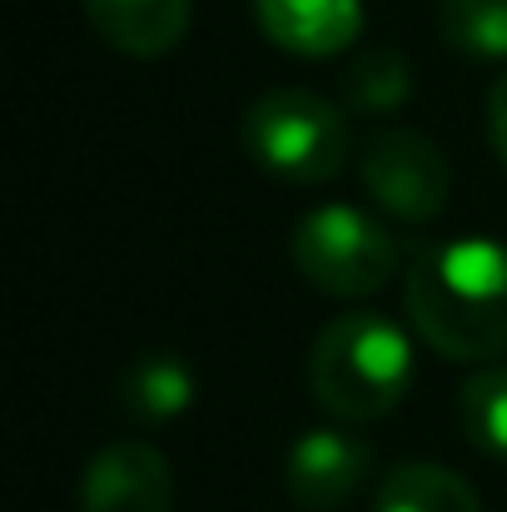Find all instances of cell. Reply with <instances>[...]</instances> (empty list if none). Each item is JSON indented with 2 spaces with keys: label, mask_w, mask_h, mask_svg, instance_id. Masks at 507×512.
<instances>
[{
  "label": "cell",
  "mask_w": 507,
  "mask_h": 512,
  "mask_svg": "<svg viewBox=\"0 0 507 512\" xmlns=\"http://www.w3.org/2000/svg\"><path fill=\"white\" fill-rule=\"evenodd\" d=\"M254 20L279 50L324 60L363 35V0H254Z\"/></svg>",
  "instance_id": "obj_8"
},
{
  "label": "cell",
  "mask_w": 507,
  "mask_h": 512,
  "mask_svg": "<svg viewBox=\"0 0 507 512\" xmlns=\"http://www.w3.org/2000/svg\"><path fill=\"white\" fill-rule=\"evenodd\" d=\"M294 269L304 274L309 289L329 294V299H363L378 294L393 274H398V244L393 234L353 209V204H319L299 219L294 239H289Z\"/></svg>",
  "instance_id": "obj_4"
},
{
  "label": "cell",
  "mask_w": 507,
  "mask_h": 512,
  "mask_svg": "<svg viewBox=\"0 0 507 512\" xmlns=\"http://www.w3.org/2000/svg\"><path fill=\"white\" fill-rule=\"evenodd\" d=\"M368 468L373 458L358 438L338 428H314L284 458V493L304 512H334L368 483Z\"/></svg>",
  "instance_id": "obj_7"
},
{
  "label": "cell",
  "mask_w": 507,
  "mask_h": 512,
  "mask_svg": "<svg viewBox=\"0 0 507 512\" xmlns=\"http://www.w3.org/2000/svg\"><path fill=\"white\" fill-rule=\"evenodd\" d=\"M408 95H413V65L393 45H368L343 70V100H348V110L388 115V110L408 105Z\"/></svg>",
  "instance_id": "obj_12"
},
{
  "label": "cell",
  "mask_w": 507,
  "mask_h": 512,
  "mask_svg": "<svg viewBox=\"0 0 507 512\" xmlns=\"http://www.w3.org/2000/svg\"><path fill=\"white\" fill-rule=\"evenodd\" d=\"M249 160L284 184H329L348 165V120L314 90H269L244 110Z\"/></svg>",
  "instance_id": "obj_3"
},
{
  "label": "cell",
  "mask_w": 507,
  "mask_h": 512,
  "mask_svg": "<svg viewBox=\"0 0 507 512\" xmlns=\"http://www.w3.org/2000/svg\"><path fill=\"white\" fill-rule=\"evenodd\" d=\"M373 512H483V503H478V493H473L453 468H438V463H398V468L383 478Z\"/></svg>",
  "instance_id": "obj_11"
},
{
  "label": "cell",
  "mask_w": 507,
  "mask_h": 512,
  "mask_svg": "<svg viewBox=\"0 0 507 512\" xmlns=\"http://www.w3.org/2000/svg\"><path fill=\"white\" fill-rule=\"evenodd\" d=\"M358 179L368 189V199L403 219V224H428L448 209V189L453 174L448 160L433 140H423L418 130H378L368 135L363 155H358Z\"/></svg>",
  "instance_id": "obj_5"
},
{
  "label": "cell",
  "mask_w": 507,
  "mask_h": 512,
  "mask_svg": "<svg viewBox=\"0 0 507 512\" xmlns=\"http://www.w3.org/2000/svg\"><path fill=\"white\" fill-rule=\"evenodd\" d=\"M403 304L428 348L483 363L507 353V244L438 239L408 264Z\"/></svg>",
  "instance_id": "obj_1"
},
{
  "label": "cell",
  "mask_w": 507,
  "mask_h": 512,
  "mask_svg": "<svg viewBox=\"0 0 507 512\" xmlns=\"http://www.w3.org/2000/svg\"><path fill=\"white\" fill-rule=\"evenodd\" d=\"M174 473L150 443H110L80 473V512H169Z\"/></svg>",
  "instance_id": "obj_6"
},
{
  "label": "cell",
  "mask_w": 507,
  "mask_h": 512,
  "mask_svg": "<svg viewBox=\"0 0 507 512\" xmlns=\"http://www.w3.org/2000/svg\"><path fill=\"white\" fill-rule=\"evenodd\" d=\"M488 135H493V150L507 165V75L488 90Z\"/></svg>",
  "instance_id": "obj_15"
},
{
  "label": "cell",
  "mask_w": 507,
  "mask_h": 512,
  "mask_svg": "<svg viewBox=\"0 0 507 512\" xmlns=\"http://www.w3.org/2000/svg\"><path fill=\"white\" fill-rule=\"evenodd\" d=\"M199 393V378L194 368L169 353V348H155V353H140L135 363H125L120 383H115V398H120V413L135 418V423H174L179 413H189Z\"/></svg>",
  "instance_id": "obj_10"
},
{
  "label": "cell",
  "mask_w": 507,
  "mask_h": 512,
  "mask_svg": "<svg viewBox=\"0 0 507 512\" xmlns=\"http://www.w3.org/2000/svg\"><path fill=\"white\" fill-rule=\"evenodd\" d=\"M458 418H463V433L473 438V448H483L488 458L507 463V363L478 368L463 383Z\"/></svg>",
  "instance_id": "obj_14"
},
{
  "label": "cell",
  "mask_w": 507,
  "mask_h": 512,
  "mask_svg": "<svg viewBox=\"0 0 507 512\" xmlns=\"http://www.w3.org/2000/svg\"><path fill=\"white\" fill-rule=\"evenodd\" d=\"M413 383V343L383 314H338L309 348V393L338 423L388 418Z\"/></svg>",
  "instance_id": "obj_2"
},
{
  "label": "cell",
  "mask_w": 507,
  "mask_h": 512,
  "mask_svg": "<svg viewBox=\"0 0 507 512\" xmlns=\"http://www.w3.org/2000/svg\"><path fill=\"white\" fill-rule=\"evenodd\" d=\"M438 35L463 60H507V0H438Z\"/></svg>",
  "instance_id": "obj_13"
},
{
  "label": "cell",
  "mask_w": 507,
  "mask_h": 512,
  "mask_svg": "<svg viewBox=\"0 0 507 512\" xmlns=\"http://www.w3.org/2000/svg\"><path fill=\"white\" fill-rule=\"evenodd\" d=\"M90 30L135 60H160L169 55L194 15V0H80Z\"/></svg>",
  "instance_id": "obj_9"
}]
</instances>
